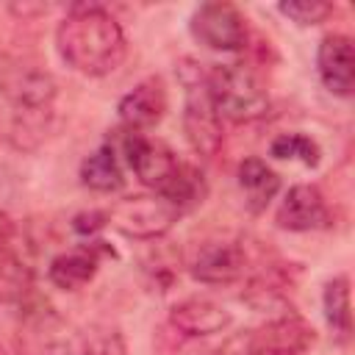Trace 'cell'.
<instances>
[{"instance_id": "6da1fadb", "label": "cell", "mask_w": 355, "mask_h": 355, "mask_svg": "<svg viewBox=\"0 0 355 355\" xmlns=\"http://www.w3.org/2000/svg\"><path fill=\"white\" fill-rule=\"evenodd\" d=\"M55 47L75 72L89 78L114 72L128 53L119 22L97 3H80L67 11L55 31Z\"/></svg>"}, {"instance_id": "7a4b0ae2", "label": "cell", "mask_w": 355, "mask_h": 355, "mask_svg": "<svg viewBox=\"0 0 355 355\" xmlns=\"http://www.w3.org/2000/svg\"><path fill=\"white\" fill-rule=\"evenodd\" d=\"M205 89L219 119L252 122L269 111V94L263 83L244 64H216L205 75Z\"/></svg>"}, {"instance_id": "3957f363", "label": "cell", "mask_w": 355, "mask_h": 355, "mask_svg": "<svg viewBox=\"0 0 355 355\" xmlns=\"http://www.w3.org/2000/svg\"><path fill=\"white\" fill-rule=\"evenodd\" d=\"M313 338V327L291 313L269 319L261 327L233 333L214 355H305Z\"/></svg>"}, {"instance_id": "277c9868", "label": "cell", "mask_w": 355, "mask_h": 355, "mask_svg": "<svg viewBox=\"0 0 355 355\" xmlns=\"http://www.w3.org/2000/svg\"><path fill=\"white\" fill-rule=\"evenodd\" d=\"M178 216L180 211L161 194L125 197L105 211L108 225H114L119 233L130 239H158L178 222Z\"/></svg>"}, {"instance_id": "5b68a950", "label": "cell", "mask_w": 355, "mask_h": 355, "mask_svg": "<svg viewBox=\"0 0 355 355\" xmlns=\"http://www.w3.org/2000/svg\"><path fill=\"white\" fill-rule=\"evenodd\" d=\"M189 28L200 44H205L211 50H225V53L241 50L250 39L244 14L233 3H222V0L202 3L191 14Z\"/></svg>"}, {"instance_id": "8992f818", "label": "cell", "mask_w": 355, "mask_h": 355, "mask_svg": "<svg viewBox=\"0 0 355 355\" xmlns=\"http://www.w3.org/2000/svg\"><path fill=\"white\" fill-rule=\"evenodd\" d=\"M183 130L197 155L214 158L222 150V119L211 105L205 75L197 72L194 80H186V108H183Z\"/></svg>"}, {"instance_id": "52a82bcc", "label": "cell", "mask_w": 355, "mask_h": 355, "mask_svg": "<svg viewBox=\"0 0 355 355\" xmlns=\"http://www.w3.org/2000/svg\"><path fill=\"white\" fill-rule=\"evenodd\" d=\"M122 153H125L128 166L136 172V178L144 186H150L155 194H161L172 183V178L178 175V169H180L178 155L166 144L153 141L144 133L125 130L122 133Z\"/></svg>"}, {"instance_id": "ba28073f", "label": "cell", "mask_w": 355, "mask_h": 355, "mask_svg": "<svg viewBox=\"0 0 355 355\" xmlns=\"http://www.w3.org/2000/svg\"><path fill=\"white\" fill-rule=\"evenodd\" d=\"M0 92L19 111H44L55 97V80L36 64H14L0 75Z\"/></svg>"}, {"instance_id": "9c48e42d", "label": "cell", "mask_w": 355, "mask_h": 355, "mask_svg": "<svg viewBox=\"0 0 355 355\" xmlns=\"http://www.w3.org/2000/svg\"><path fill=\"white\" fill-rule=\"evenodd\" d=\"M277 225L283 230L294 233H308V230H322L330 225V208L322 197V191L311 183L291 186L277 208Z\"/></svg>"}, {"instance_id": "30bf717a", "label": "cell", "mask_w": 355, "mask_h": 355, "mask_svg": "<svg viewBox=\"0 0 355 355\" xmlns=\"http://www.w3.org/2000/svg\"><path fill=\"white\" fill-rule=\"evenodd\" d=\"M119 111V122L125 130L133 133H144L150 128H155L161 122V116L166 114V89L158 78H147L141 83H136L116 105Z\"/></svg>"}, {"instance_id": "8fae6325", "label": "cell", "mask_w": 355, "mask_h": 355, "mask_svg": "<svg viewBox=\"0 0 355 355\" xmlns=\"http://www.w3.org/2000/svg\"><path fill=\"white\" fill-rule=\"evenodd\" d=\"M316 67H319V78L322 83L338 94V97H349L352 86H355V53H352V42L344 33H330L319 42V53H316Z\"/></svg>"}, {"instance_id": "7c38bea8", "label": "cell", "mask_w": 355, "mask_h": 355, "mask_svg": "<svg viewBox=\"0 0 355 355\" xmlns=\"http://www.w3.org/2000/svg\"><path fill=\"white\" fill-rule=\"evenodd\" d=\"M244 269H247V255L233 241H208V244H202L194 263H191V275L200 283H208V286L236 283L244 275Z\"/></svg>"}, {"instance_id": "4fadbf2b", "label": "cell", "mask_w": 355, "mask_h": 355, "mask_svg": "<svg viewBox=\"0 0 355 355\" xmlns=\"http://www.w3.org/2000/svg\"><path fill=\"white\" fill-rule=\"evenodd\" d=\"M169 324L189 338H202L222 333L230 324V313L225 305L214 302L211 297H186L172 305L169 311Z\"/></svg>"}, {"instance_id": "5bb4252c", "label": "cell", "mask_w": 355, "mask_h": 355, "mask_svg": "<svg viewBox=\"0 0 355 355\" xmlns=\"http://www.w3.org/2000/svg\"><path fill=\"white\" fill-rule=\"evenodd\" d=\"M97 244H86V247H78V250H69V252L55 255L50 261V266H47L50 283L55 288H64V291L83 288L97 275V266H100V250H97Z\"/></svg>"}, {"instance_id": "9a60e30c", "label": "cell", "mask_w": 355, "mask_h": 355, "mask_svg": "<svg viewBox=\"0 0 355 355\" xmlns=\"http://www.w3.org/2000/svg\"><path fill=\"white\" fill-rule=\"evenodd\" d=\"M239 186L247 197L250 211H263L269 205V200L277 194L280 178L266 161L252 155V158H244L239 164Z\"/></svg>"}, {"instance_id": "2e32d148", "label": "cell", "mask_w": 355, "mask_h": 355, "mask_svg": "<svg viewBox=\"0 0 355 355\" xmlns=\"http://www.w3.org/2000/svg\"><path fill=\"white\" fill-rule=\"evenodd\" d=\"M80 180H83V186H89L94 191H116V189H122L125 178H122V166H119L114 144L97 147L80 164Z\"/></svg>"}, {"instance_id": "e0dca14e", "label": "cell", "mask_w": 355, "mask_h": 355, "mask_svg": "<svg viewBox=\"0 0 355 355\" xmlns=\"http://www.w3.org/2000/svg\"><path fill=\"white\" fill-rule=\"evenodd\" d=\"M322 302H324V319H327V324L333 327V333H336L341 341H347L349 333H352L349 280H347V275H338V277L327 280L324 294H322Z\"/></svg>"}, {"instance_id": "ac0fdd59", "label": "cell", "mask_w": 355, "mask_h": 355, "mask_svg": "<svg viewBox=\"0 0 355 355\" xmlns=\"http://www.w3.org/2000/svg\"><path fill=\"white\" fill-rule=\"evenodd\" d=\"M205 194H208L205 178H202V172L194 169L191 164H180L178 175L172 178V183L161 191V197H166L180 214L189 211V208H194V205H200V202L205 200Z\"/></svg>"}, {"instance_id": "d6986e66", "label": "cell", "mask_w": 355, "mask_h": 355, "mask_svg": "<svg viewBox=\"0 0 355 355\" xmlns=\"http://www.w3.org/2000/svg\"><path fill=\"white\" fill-rule=\"evenodd\" d=\"M269 153L280 161H300L305 166H316L322 158L319 144L305 133H280L277 139H272Z\"/></svg>"}, {"instance_id": "ffe728a7", "label": "cell", "mask_w": 355, "mask_h": 355, "mask_svg": "<svg viewBox=\"0 0 355 355\" xmlns=\"http://www.w3.org/2000/svg\"><path fill=\"white\" fill-rule=\"evenodd\" d=\"M277 11L283 17H288L297 25H319L333 14V3H322V0H288L280 3Z\"/></svg>"}, {"instance_id": "44dd1931", "label": "cell", "mask_w": 355, "mask_h": 355, "mask_svg": "<svg viewBox=\"0 0 355 355\" xmlns=\"http://www.w3.org/2000/svg\"><path fill=\"white\" fill-rule=\"evenodd\" d=\"M105 225H108L105 211H83V214H78V216L72 219L75 233H78V236H83V239H92V236H94V233H100Z\"/></svg>"}, {"instance_id": "7402d4cb", "label": "cell", "mask_w": 355, "mask_h": 355, "mask_svg": "<svg viewBox=\"0 0 355 355\" xmlns=\"http://www.w3.org/2000/svg\"><path fill=\"white\" fill-rule=\"evenodd\" d=\"M17 244V236H14V222L6 216V214H0V255L8 250V247H14Z\"/></svg>"}, {"instance_id": "603a6c76", "label": "cell", "mask_w": 355, "mask_h": 355, "mask_svg": "<svg viewBox=\"0 0 355 355\" xmlns=\"http://www.w3.org/2000/svg\"><path fill=\"white\" fill-rule=\"evenodd\" d=\"M28 355H72L69 352V347L64 344V341H55V338H50V341H42L33 352H28Z\"/></svg>"}, {"instance_id": "cb8c5ba5", "label": "cell", "mask_w": 355, "mask_h": 355, "mask_svg": "<svg viewBox=\"0 0 355 355\" xmlns=\"http://www.w3.org/2000/svg\"><path fill=\"white\" fill-rule=\"evenodd\" d=\"M86 355H122V347H111V341H100V344H94Z\"/></svg>"}]
</instances>
